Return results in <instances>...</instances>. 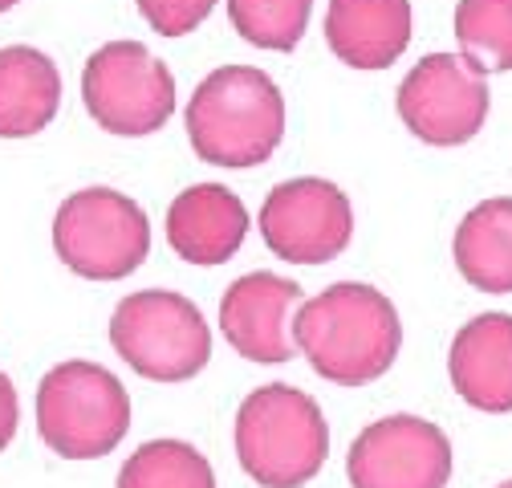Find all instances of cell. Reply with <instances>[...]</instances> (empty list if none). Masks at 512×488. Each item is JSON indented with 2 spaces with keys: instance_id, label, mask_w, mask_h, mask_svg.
<instances>
[{
  "instance_id": "cell-7",
  "label": "cell",
  "mask_w": 512,
  "mask_h": 488,
  "mask_svg": "<svg viewBox=\"0 0 512 488\" xmlns=\"http://www.w3.org/2000/svg\"><path fill=\"white\" fill-rule=\"evenodd\" d=\"M82 102L98 127L118 139L155 135L175 110V78L147 45L110 41L86 61Z\"/></svg>"
},
{
  "instance_id": "cell-18",
  "label": "cell",
  "mask_w": 512,
  "mask_h": 488,
  "mask_svg": "<svg viewBox=\"0 0 512 488\" xmlns=\"http://www.w3.org/2000/svg\"><path fill=\"white\" fill-rule=\"evenodd\" d=\"M456 41L488 74L512 70V0H460Z\"/></svg>"
},
{
  "instance_id": "cell-15",
  "label": "cell",
  "mask_w": 512,
  "mask_h": 488,
  "mask_svg": "<svg viewBox=\"0 0 512 488\" xmlns=\"http://www.w3.org/2000/svg\"><path fill=\"white\" fill-rule=\"evenodd\" d=\"M61 102L57 66L29 45L0 49V139H29L45 131Z\"/></svg>"
},
{
  "instance_id": "cell-2",
  "label": "cell",
  "mask_w": 512,
  "mask_h": 488,
  "mask_svg": "<svg viewBox=\"0 0 512 488\" xmlns=\"http://www.w3.org/2000/svg\"><path fill=\"white\" fill-rule=\"evenodd\" d=\"M285 135V98L256 66L212 70L187 102V139L204 163L261 167Z\"/></svg>"
},
{
  "instance_id": "cell-6",
  "label": "cell",
  "mask_w": 512,
  "mask_h": 488,
  "mask_svg": "<svg viewBox=\"0 0 512 488\" xmlns=\"http://www.w3.org/2000/svg\"><path fill=\"white\" fill-rule=\"evenodd\" d=\"M53 249L86 281L131 277L151 253L147 212L114 188L74 192L53 216Z\"/></svg>"
},
{
  "instance_id": "cell-11",
  "label": "cell",
  "mask_w": 512,
  "mask_h": 488,
  "mask_svg": "<svg viewBox=\"0 0 512 488\" xmlns=\"http://www.w3.org/2000/svg\"><path fill=\"white\" fill-rule=\"evenodd\" d=\"M301 285L277 273H244L220 301V330L228 346L248 362H289L297 342L289 334V310Z\"/></svg>"
},
{
  "instance_id": "cell-16",
  "label": "cell",
  "mask_w": 512,
  "mask_h": 488,
  "mask_svg": "<svg viewBox=\"0 0 512 488\" xmlns=\"http://www.w3.org/2000/svg\"><path fill=\"white\" fill-rule=\"evenodd\" d=\"M456 269L484 293H512V196L476 204L456 228Z\"/></svg>"
},
{
  "instance_id": "cell-4",
  "label": "cell",
  "mask_w": 512,
  "mask_h": 488,
  "mask_svg": "<svg viewBox=\"0 0 512 488\" xmlns=\"http://www.w3.org/2000/svg\"><path fill=\"white\" fill-rule=\"evenodd\" d=\"M131 427V395L98 362H61L37 387V432L66 460L114 452Z\"/></svg>"
},
{
  "instance_id": "cell-20",
  "label": "cell",
  "mask_w": 512,
  "mask_h": 488,
  "mask_svg": "<svg viewBox=\"0 0 512 488\" xmlns=\"http://www.w3.org/2000/svg\"><path fill=\"white\" fill-rule=\"evenodd\" d=\"M216 9V0H139V13L147 25L163 37H183L196 29L208 13Z\"/></svg>"
},
{
  "instance_id": "cell-5",
  "label": "cell",
  "mask_w": 512,
  "mask_h": 488,
  "mask_svg": "<svg viewBox=\"0 0 512 488\" xmlns=\"http://www.w3.org/2000/svg\"><path fill=\"white\" fill-rule=\"evenodd\" d=\"M110 342L122 362L155 383L196 379L212 358V334L196 301L171 289H143L118 301Z\"/></svg>"
},
{
  "instance_id": "cell-9",
  "label": "cell",
  "mask_w": 512,
  "mask_h": 488,
  "mask_svg": "<svg viewBox=\"0 0 512 488\" xmlns=\"http://www.w3.org/2000/svg\"><path fill=\"white\" fill-rule=\"evenodd\" d=\"M265 244L289 265H326L334 261L350 236L354 212L342 188L330 179H285L265 196L261 208Z\"/></svg>"
},
{
  "instance_id": "cell-22",
  "label": "cell",
  "mask_w": 512,
  "mask_h": 488,
  "mask_svg": "<svg viewBox=\"0 0 512 488\" xmlns=\"http://www.w3.org/2000/svg\"><path fill=\"white\" fill-rule=\"evenodd\" d=\"M13 5H17V0H0V13H9Z\"/></svg>"
},
{
  "instance_id": "cell-10",
  "label": "cell",
  "mask_w": 512,
  "mask_h": 488,
  "mask_svg": "<svg viewBox=\"0 0 512 488\" xmlns=\"http://www.w3.org/2000/svg\"><path fill=\"white\" fill-rule=\"evenodd\" d=\"M354 488H447L452 440L423 415H387L350 444Z\"/></svg>"
},
{
  "instance_id": "cell-1",
  "label": "cell",
  "mask_w": 512,
  "mask_h": 488,
  "mask_svg": "<svg viewBox=\"0 0 512 488\" xmlns=\"http://www.w3.org/2000/svg\"><path fill=\"white\" fill-rule=\"evenodd\" d=\"M293 342L326 383L366 387L395 366L403 326L387 293L362 281H338L293 314Z\"/></svg>"
},
{
  "instance_id": "cell-14",
  "label": "cell",
  "mask_w": 512,
  "mask_h": 488,
  "mask_svg": "<svg viewBox=\"0 0 512 488\" xmlns=\"http://www.w3.org/2000/svg\"><path fill=\"white\" fill-rule=\"evenodd\" d=\"M326 41L350 70H391L411 41V0H330Z\"/></svg>"
},
{
  "instance_id": "cell-12",
  "label": "cell",
  "mask_w": 512,
  "mask_h": 488,
  "mask_svg": "<svg viewBox=\"0 0 512 488\" xmlns=\"http://www.w3.org/2000/svg\"><path fill=\"white\" fill-rule=\"evenodd\" d=\"M248 236V212L224 183H196L171 200L167 240L187 265H224Z\"/></svg>"
},
{
  "instance_id": "cell-17",
  "label": "cell",
  "mask_w": 512,
  "mask_h": 488,
  "mask_svg": "<svg viewBox=\"0 0 512 488\" xmlns=\"http://www.w3.org/2000/svg\"><path fill=\"white\" fill-rule=\"evenodd\" d=\"M118 488H216V472L183 440H151L122 464Z\"/></svg>"
},
{
  "instance_id": "cell-19",
  "label": "cell",
  "mask_w": 512,
  "mask_h": 488,
  "mask_svg": "<svg viewBox=\"0 0 512 488\" xmlns=\"http://www.w3.org/2000/svg\"><path fill=\"white\" fill-rule=\"evenodd\" d=\"M309 13H313V0H228L232 29L248 45L273 49V53H289L301 45Z\"/></svg>"
},
{
  "instance_id": "cell-3",
  "label": "cell",
  "mask_w": 512,
  "mask_h": 488,
  "mask_svg": "<svg viewBox=\"0 0 512 488\" xmlns=\"http://www.w3.org/2000/svg\"><path fill=\"white\" fill-rule=\"evenodd\" d=\"M236 460L261 488H301L330 456V427L313 395L269 383L236 411Z\"/></svg>"
},
{
  "instance_id": "cell-8",
  "label": "cell",
  "mask_w": 512,
  "mask_h": 488,
  "mask_svg": "<svg viewBox=\"0 0 512 488\" xmlns=\"http://www.w3.org/2000/svg\"><path fill=\"white\" fill-rule=\"evenodd\" d=\"M403 127L427 147H464L488 118V82L468 53H427L399 86Z\"/></svg>"
},
{
  "instance_id": "cell-23",
  "label": "cell",
  "mask_w": 512,
  "mask_h": 488,
  "mask_svg": "<svg viewBox=\"0 0 512 488\" xmlns=\"http://www.w3.org/2000/svg\"><path fill=\"white\" fill-rule=\"evenodd\" d=\"M500 488H512V480H504V484H500Z\"/></svg>"
},
{
  "instance_id": "cell-21",
  "label": "cell",
  "mask_w": 512,
  "mask_h": 488,
  "mask_svg": "<svg viewBox=\"0 0 512 488\" xmlns=\"http://www.w3.org/2000/svg\"><path fill=\"white\" fill-rule=\"evenodd\" d=\"M17 391L9 383V375H0V452L9 448V440L17 436Z\"/></svg>"
},
{
  "instance_id": "cell-13",
  "label": "cell",
  "mask_w": 512,
  "mask_h": 488,
  "mask_svg": "<svg viewBox=\"0 0 512 488\" xmlns=\"http://www.w3.org/2000/svg\"><path fill=\"white\" fill-rule=\"evenodd\" d=\"M456 395L488 415L512 411V314L472 318L447 354Z\"/></svg>"
}]
</instances>
